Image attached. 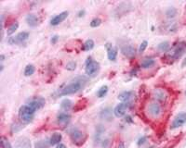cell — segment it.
I'll use <instances>...</instances> for the list:
<instances>
[{
    "instance_id": "obj_22",
    "label": "cell",
    "mask_w": 186,
    "mask_h": 148,
    "mask_svg": "<svg viewBox=\"0 0 186 148\" xmlns=\"http://www.w3.org/2000/svg\"><path fill=\"white\" fill-rule=\"evenodd\" d=\"M18 27H19V23L18 22H14V23H12L11 25L8 27V31H7V34L8 35H11V34H13L17 30H18Z\"/></svg>"
},
{
    "instance_id": "obj_7",
    "label": "cell",
    "mask_w": 186,
    "mask_h": 148,
    "mask_svg": "<svg viewBox=\"0 0 186 148\" xmlns=\"http://www.w3.org/2000/svg\"><path fill=\"white\" fill-rule=\"evenodd\" d=\"M186 123V112L179 113L172 121L171 129H178L180 127H182Z\"/></svg>"
},
{
    "instance_id": "obj_34",
    "label": "cell",
    "mask_w": 186,
    "mask_h": 148,
    "mask_svg": "<svg viewBox=\"0 0 186 148\" xmlns=\"http://www.w3.org/2000/svg\"><path fill=\"white\" fill-rule=\"evenodd\" d=\"M58 40H59V36H58V35H54L52 38H51V44H56Z\"/></svg>"
},
{
    "instance_id": "obj_31",
    "label": "cell",
    "mask_w": 186,
    "mask_h": 148,
    "mask_svg": "<svg viewBox=\"0 0 186 148\" xmlns=\"http://www.w3.org/2000/svg\"><path fill=\"white\" fill-rule=\"evenodd\" d=\"M77 68V62L76 61H70L66 64V69L68 70H74Z\"/></svg>"
},
{
    "instance_id": "obj_39",
    "label": "cell",
    "mask_w": 186,
    "mask_h": 148,
    "mask_svg": "<svg viewBox=\"0 0 186 148\" xmlns=\"http://www.w3.org/2000/svg\"><path fill=\"white\" fill-rule=\"evenodd\" d=\"M0 60H1V62H3V61L5 60V56H4V55L0 56Z\"/></svg>"
},
{
    "instance_id": "obj_17",
    "label": "cell",
    "mask_w": 186,
    "mask_h": 148,
    "mask_svg": "<svg viewBox=\"0 0 186 148\" xmlns=\"http://www.w3.org/2000/svg\"><path fill=\"white\" fill-rule=\"evenodd\" d=\"M61 139H63V136H61L60 133L54 132L51 136V138H49L48 143H49V144H51V145H57V144L60 143Z\"/></svg>"
},
{
    "instance_id": "obj_41",
    "label": "cell",
    "mask_w": 186,
    "mask_h": 148,
    "mask_svg": "<svg viewBox=\"0 0 186 148\" xmlns=\"http://www.w3.org/2000/svg\"><path fill=\"white\" fill-rule=\"evenodd\" d=\"M151 148H152V147H151Z\"/></svg>"
},
{
    "instance_id": "obj_1",
    "label": "cell",
    "mask_w": 186,
    "mask_h": 148,
    "mask_svg": "<svg viewBox=\"0 0 186 148\" xmlns=\"http://www.w3.org/2000/svg\"><path fill=\"white\" fill-rule=\"evenodd\" d=\"M34 113L35 110L33 107H31L28 104L23 105L19 109V119L23 123H29L33 120Z\"/></svg>"
},
{
    "instance_id": "obj_26",
    "label": "cell",
    "mask_w": 186,
    "mask_h": 148,
    "mask_svg": "<svg viewBox=\"0 0 186 148\" xmlns=\"http://www.w3.org/2000/svg\"><path fill=\"white\" fill-rule=\"evenodd\" d=\"M107 92H108V86L107 85H103V86H102L100 89H99L98 96L100 97V98H103V97H104L106 95Z\"/></svg>"
},
{
    "instance_id": "obj_25",
    "label": "cell",
    "mask_w": 186,
    "mask_h": 148,
    "mask_svg": "<svg viewBox=\"0 0 186 148\" xmlns=\"http://www.w3.org/2000/svg\"><path fill=\"white\" fill-rule=\"evenodd\" d=\"M158 48V50L161 51V52H166L168 49L169 48V43L168 42H162V43H160L157 46Z\"/></svg>"
},
{
    "instance_id": "obj_14",
    "label": "cell",
    "mask_w": 186,
    "mask_h": 148,
    "mask_svg": "<svg viewBox=\"0 0 186 148\" xmlns=\"http://www.w3.org/2000/svg\"><path fill=\"white\" fill-rule=\"evenodd\" d=\"M106 49H107V56H108L109 60L115 61L116 59V56H117V49L110 44L106 45Z\"/></svg>"
},
{
    "instance_id": "obj_38",
    "label": "cell",
    "mask_w": 186,
    "mask_h": 148,
    "mask_svg": "<svg viewBox=\"0 0 186 148\" xmlns=\"http://www.w3.org/2000/svg\"><path fill=\"white\" fill-rule=\"evenodd\" d=\"M84 13H85V10H80L79 13H78V17H82L84 16Z\"/></svg>"
},
{
    "instance_id": "obj_28",
    "label": "cell",
    "mask_w": 186,
    "mask_h": 148,
    "mask_svg": "<svg viewBox=\"0 0 186 148\" xmlns=\"http://www.w3.org/2000/svg\"><path fill=\"white\" fill-rule=\"evenodd\" d=\"M1 147L2 148H11V143H9L8 139L5 136L1 137Z\"/></svg>"
},
{
    "instance_id": "obj_10",
    "label": "cell",
    "mask_w": 186,
    "mask_h": 148,
    "mask_svg": "<svg viewBox=\"0 0 186 148\" xmlns=\"http://www.w3.org/2000/svg\"><path fill=\"white\" fill-rule=\"evenodd\" d=\"M121 52L125 57L129 58H132L136 55V49L131 45H125L121 47Z\"/></svg>"
},
{
    "instance_id": "obj_11",
    "label": "cell",
    "mask_w": 186,
    "mask_h": 148,
    "mask_svg": "<svg viewBox=\"0 0 186 148\" xmlns=\"http://www.w3.org/2000/svg\"><path fill=\"white\" fill-rule=\"evenodd\" d=\"M68 11H64V12H61V13L54 16L51 20V25L52 26H57L59 25L60 23L63 22L67 17H68Z\"/></svg>"
},
{
    "instance_id": "obj_19",
    "label": "cell",
    "mask_w": 186,
    "mask_h": 148,
    "mask_svg": "<svg viewBox=\"0 0 186 148\" xmlns=\"http://www.w3.org/2000/svg\"><path fill=\"white\" fill-rule=\"evenodd\" d=\"M155 64V60L154 58H144L142 63H141V68L142 69H150L152 67H154Z\"/></svg>"
},
{
    "instance_id": "obj_15",
    "label": "cell",
    "mask_w": 186,
    "mask_h": 148,
    "mask_svg": "<svg viewBox=\"0 0 186 148\" xmlns=\"http://www.w3.org/2000/svg\"><path fill=\"white\" fill-rule=\"evenodd\" d=\"M25 20H26L27 24L31 27H35V26L38 25V23H39L38 17H37L36 15H34V14H28Z\"/></svg>"
},
{
    "instance_id": "obj_13",
    "label": "cell",
    "mask_w": 186,
    "mask_h": 148,
    "mask_svg": "<svg viewBox=\"0 0 186 148\" xmlns=\"http://www.w3.org/2000/svg\"><path fill=\"white\" fill-rule=\"evenodd\" d=\"M28 105H29L31 107H33V108L36 111V110L40 109V108L45 105V99H43L42 97L34 98V99H32V100L28 103Z\"/></svg>"
},
{
    "instance_id": "obj_8",
    "label": "cell",
    "mask_w": 186,
    "mask_h": 148,
    "mask_svg": "<svg viewBox=\"0 0 186 148\" xmlns=\"http://www.w3.org/2000/svg\"><path fill=\"white\" fill-rule=\"evenodd\" d=\"M129 102H122V103L118 104L115 107V109H114L115 116L117 117V118L123 117L124 115L126 114L127 110L129 109Z\"/></svg>"
},
{
    "instance_id": "obj_32",
    "label": "cell",
    "mask_w": 186,
    "mask_h": 148,
    "mask_svg": "<svg viewBox=\"0 0 186 148\" xmlns=\"http://www.w3.org/2000/svg\"><path fill=\"white\" fill-rule=\"evenodd\" d=\"M147 45H148V42H147V41H143V42L141 44V45H140V47H139V52H140V53L144 52V50H145L146 47H147Z\"/></svg>"
},
{
    "instance_id": "obj_6",
    "label": "cell",
    "mask_w": 186,
    "mask_h": 148,
    "mask_svg": "<svg viewBox=\"0 0 186 148\" xmlns=\"http://www.w3.org/2000/svg\"><path fill=\"white\" fill-rule=\"evenodd\" d=\"M29 38V32H21L18 33L16 36H11L8 38V42L9 45H19L23 42H25Z\"/></svg>"
},
{
    "instance_id": "obj_36",
    "label": "cell",
    "mask_w": 186,
    "mask_h": 148,
    "mask_svg": "<svg viewBox=\"0 0 186 148\" xmlns=\"http://www.w3.org/2000/svg\"><path fill=\"white\" fill-rule=\"evenodd\" d=\"M56 148H67V147H66V145L64 144V143H59V144L56 145Z\"/></svg>"
},
{
    "instance_id": "obj_30",
    "label": "cell",
    "mask_w": 186,
    "mask_h": 148,
    "mask_svg": "<svg viewBox=\"0 0 186 148\" xmlns=\"http://www.w3.org/2000/svg\"><path fill=\"white\" fill-rule=\"evenodd\" d=\"M111 110L109 109V108H106V109H104V110H103V112H102V114H101V116H102V118L103 119H111L112 118H111Z\"/></svg>"
},
{
    "instance_id": "obj_4",
    "label": "cell",
    "mask_w": 186,
    "mask_h": 148,
    "mask_svg": "<svg viewBox=\"0 0 186 148\" xmlns=\"http://www.w3.org/2000/svg\"><path fill=\"white\" fill-rule=\"evenodd\" d=\"M70 138L71 140L73 141V143L74 144H77V145H81L83 144V143L85 142L86 140V137H85V135L84 133L78 130V129H72L70 131Z\"/></svg>"
},
{
    "instance_id": "obj_5",
    "label": "cell",
    "mask_w": 186,
    "mask_h": 148,
    "mask_svg": "<svg viewBox=\"0 0 186 148\" xmlns=\"http://www.w3.org/2000/svg\"><path fill=\"white\" fill-rule=\"evenodd\" d=\"M147 112L151 118L156 119L161 115L162 112V109H161V106L158 102H152L148 105L147 107Z\"/></svg>"
},
{
    "instance_id": "obj_20",
    "label": "cell",
    "mask_w": 186,
    "mask_h": 148,
    "mask_svg": "<svg viewBox=\"0 0 186 148\" xmlns=\"http://www.w3.org/2000/svg\"><path fill=\"white\" fill-rule=\"evenodd\" d=\"M60 106L64 111H68L73 107V102L70 99H64V100L61 101Z\"/></svg>"
},
{
    "instance_id": "obj_18",
    "label": "cell",
    "mask_w": 186,
    "mask_h": 148,
    "mask_svg": "<svg viewBox=\"0 0 186 148\" xmlns=\"http://www.w3.org/2000/svg\"><path fill=\"white\" fill-rule=\"evenodd\" d=\"M134 93L130 92V91H127V92H123L118 95V99L121 102H129L131 98L133 97Z\"/></svg>"
},
{
    "instance_id": "obj_33",
    "label": "cell",
    "mask_w": 186,
    "mask_h": 148,
    "mask_svg": "<svg viewBox=\"0 0 186 148\" xmlns=\"http://www.w3.org/2000/svg\"><path fill=\"white\" fill-rule=\"evenodd\" d=\"M145 142H146V137L143 136V137H142V138L139 139V141H138V145H142V144H143Z\"/></svg>"
},
{
    "instance_id": "obj_3",
    "label": "cell",
    "mask_w": 186,
    "mask_h": 148,
    "mask_svg": "<svg viewBox=\"0 0 186 148\" xmlns=\"http://www.w3.org/2000/svg\"><path fill=\"white\" fill-rule=\"evenodd\" d=\"M99 70H100V63L98 61H95L92 59L91 57H88V60L86 62V74L90 77H95Z\"/></svg>"
},
{
    "instance_id": "obj_40",
    "label": "cell",
    "mask_w": 186,
    "mask_h": 148,
    "mask_svg": "<svg viewBox=\"0 0 186 148\" xmlns=\"http://www.w3.org/2000/svg\"><path fill=\"white\" fill-rule=\"evenodd\" d=\"M185 94H186V92H185Z\"/></svg>"
},
{
    "instance_id": "obj_35",
    "label": "cell",
    "mask_w": 186,
    "mask_h": 148,
    "mask_svg": "<svg viewBox=\"0 0 186 148\" xmlns=\"http://www.w3.org/2000/svg\"><path fill=\"white\" fill-rule=\"evenodd\" d=\"M125 120H126V122H129V123H132V122H133V120H132V119H131L130 116H126Z\"/></svg>"
},
{
    "instance_id": "obj_2",
    "label": "cell",
    "mask_w": 186,
    "mask_h": 148,
    "mask_svg": "<svg viewBox=\"0 0 186 148\" xmlns=\"http://www.w3.org/2000/svg\"><path fill=\"white\" fill-rule=\"evenodd\" d=\"M83 82L82 80H77L68 85H66L65 87L63 89H60V92L59 93V95H69V94H73L80 91L83 88Z\"/></svg>"
},
{
    "instance_id": "obj_16",
    "label": "cell",
    "mask_w": 186,
    "mask_h": 148,
    "mask_svg": "<svg viewBox=\"0 0 186 148\" xmlns=\"http://www.w3.org/2000/svg\"><path fill=\"white\" fill-rule=\"evenodd\" d=\"M70 119H71V116L66 112H60L57 116V121H58V123H60V124L68 123L70 121Z\"/></svg>"
},
{
    "instance_id": "obj_12",
    "label": "cell",
    "mask_w": 186,
    "mask_h": 148,
    "mask_svg": "<svg viewBox=\"0 0 186 148\" xmlns=\"http://www.w3.org/2000/svg\"><path fill=\"white\" fill-rule=\"evenodd\" d=\"M14 148H32V143L30 139L27 137H21L17 140Z\"/></svg>"
},
{
    "instance_id": "obj_37",
    "label": "cell",
    "mask_w": 186,
    "mask_h": 148,
    "mask_svg": "<svg viewBox=\"0 0 186 148\" xmlns=\"http://www.w3.org/2000/svg\"><path fill=\"white\" fill-rule=\"evenodd\" d=\"M117 148H125V143H124V142H121L119 144H118V147Z\"/></svg>"
},
{
    "instance_id": "obj_29",
    "label": "cell",
    "mask_w": 186,
    "mask_h": 148,
    "mask_svg": "<svg viewBox=\"0 0 186 148\" xmlns=\"http://www.w3.org/2000/svg\"><path fill=\"white\" fill-rule=\"evenodd\" d=\"M102 24V20L99 19V18H95L91 20L90 22V26L92 28H96V27H99Z\"/></svg>"
},
{
    "instance_id": "obj_23",
    "label": "cell",
    "mask_w": 186,
    "mask_h": 148,
    "mask_svg": "<svg viewBox=\"0 0 186 148\" xmlns=\"http://www.w3.org/2000/svg\"><path fill=\"white\" fill-rule=\"evenodd\" d=\"M94 47V41L92 39L86 40L84 44V50L85 51H90Z\"/></svg>"
},
{
    "instance_id": "obj_9",
    "label": "cell",
    "mask_w": 186,
    "mask_h": 148,
    "mask_svg": "<svg viewBox=\"0 0 186 148\" xmlns=\"http://www.w3.org/2000/svg\"><path fill=\"white\" fill-rule=\"evenodd\" d=\"M153 96L156 100V102H166L168 99V94H167L166 91L163 89H160V88L154 90Z\"/></svg>"
},
{
    "instance_id": "obj_21",
    "label": "cell",
    "mask_w": 186,
    "mask_h": 148,
    "mask_svg": "<svg viewBox=\"0 0 186 148\" xmlns=\"http://www.w3.org/2000/svg\"><path fill=\"white\" fill-rule=\"evenodd\" d=\"M34 70H35L34 66L32 64H29L25 67V69H24V75H25L26 77H29V76L33 75Z\"/></svg>"
},
{
    "instance_id": "obj_27",
    "label": "cell",
    "mask_w": 186,
    "mask_h": 148,
    "mask_svg": "<svg viewBox=\"0 0 186 148\" xmlns=\"http://www.w3.org/2000/svg\"><path fill=\"white\" fill-rule=\"evenodd\" d=\"M48 144L49 143H47V141L41 140L34 143V148H48Z\"/></svg>"
},
{
    "instance_id": "obj_24",
    "label": "cell",
    "mask_w": 186,
    "mask_h": 148,
    "mask_svg": "<svg viewBox=\"0 0 186 148\" xmlns=\"http://www.w3.org/2000/svg\"><path fill=\"white\" fill-rule=\"evenodd\" d=\"M177 12H178V10L175 8H169L166 12V15L168 19H172L177 15Z\"/></svg>"
}]
</instances>
